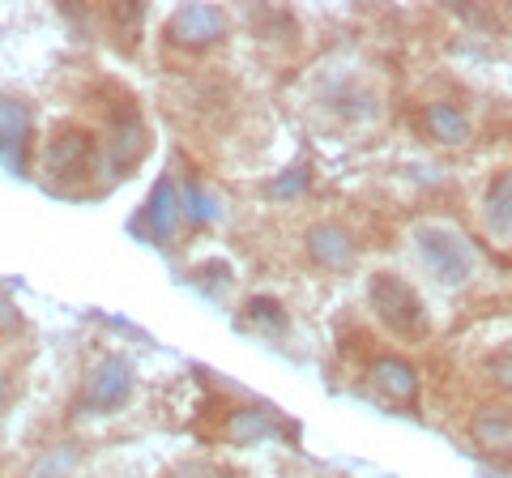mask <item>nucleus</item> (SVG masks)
I'll return each instance as SVG.
<instances>
[{"mask_svg": "<svg viewBox=\"0 0 512 478\" xmlns=\"http://www.w3.org/2000/svg\"><path fill=\"white\" fill-rule=\"evenodd\" d=\"M367 308L376 312V321L389 329L393 338L419 342L431 333L427 304L402 274H393V269H376V274L367 278Z\"/></svg>", "mask_w": 512, "mask_h": 478, "instance_id": "1", "label": "nucleus"}, {"mask_svg": "<svg viewBox=\"0 0 512 478\" xmlns=\"http://www.w3.org/2000/svg\"><path fill=\"white\" fill-rule=\"evenodd\" d=\"M414 248H419L427 274L440 286H466L478 274V248L448 222H419L414 227Z\"/></svg>", "mask_w": 512, "mask_h": 478, "instance_id": "2", "label": "nucleus"}, {"mask_svg": "<svg viewBox=\"0 0 512 478\" xmlns=\"http://www.w3.org/2000/svg\"><path fill=\"white\" fill-rule=\"evenodd\" d=\"M43 167H47V180H56V184H82L94 175V167H99V141L86 129H77V124H64V129H56V137L47 141Z\"/></svg>", "mask_w": 512, "mask_h": 478, "instance_id": "3", "label": "nucleus"}, {"mask_svg": "<svg viewBox=\"0 0 512 478\" xmlns=\"http://www.w3.org/2000/svg\"><path fill=\"white\" fill-rule=\"evenodd\" d=\"M227 35V13L218 5H180L163 26V39L180 52H205Z\"/></svg>", "mask_w": 512, "mask_h": 478, "instance_id": "4", "label": "nucleus"}, {"mask_svg": "<svg viewBox=\"0 0 512 478\" xmlns=\"http://www.w3.org/2000/svg\"><path fill=\"white\" fill-rule=\"evenodd\" d=\"M137 389V372L124 355H103L99 363L90 368L86 376V389H82V406L94 414H107V410H120L128 397Z\"/></svg>", "mask_w": 512, "mask_h": 478, "instance_id": "5", "label": "nucleus"}, {"mask_svg": "<svg viewBox=\"0 0 512 478\" xmlns=\"http://www.w3.org/2000/svg\"><path fill=\"white\" fill-rule=\"evenodd\" d=\"M303 248H308V257H312V265H320V269H350L355 265V257H359V239H355V231L346 227V222H338V218H320V222H312L308 231H303Z\"/></svg>", "mask_w": 512, "mask_h": 478, "instance_id": "6", "label": "nucleus"}, {"mask_svg": "<svg viewBox=\"0 0 512 478\" xmlns=\"http://www.w3.org/2000/svg\"><path fill=\"white\" fill-rule=\"evenodd\" d=\"M367 389H372L384 406H414L419 402V372L402 355H376L367 363Z\"/></svg>", "mask_w": 512, "mask_h": 478, "instance_id": "7", "label": "nucleus"}, {"mask_svg": "<svg viewBox=\"0 0 512 478\" xmlns=\"http://www.w3.org/2000/svg\"><path fill=\"white\" fill-rule=\"evenodd\" d=\"M175 227H180V197H175V180L163 175V180L154 184V193L146 197L137 231H146V239H154V244H167Z\"/></svg>", "mask_w": 512, "mask_h": 478, "instance_id": "8", "label": "nucleus"}, {"mask_svg": "<svg viewBox=\"0 0 512 478\" xmlns=\"http://www.w3.org/2000/svg\"><path fill=\"white\" fill-rule=\"evenodd\" d=\"M470 440L491 457H512V406H487L470 419Z\"/></svg>", "mask_w": 512, "mask_h": 478, "instance_id": "9", "label": "nucleus"}, {"mask_svg": "<svg viewBox=\"0 0 512 478\" xmlns=\"http://www.w3.org/2000/svg\"><path fill=\"white\" fill-rule=\"evenodd\" d=\"M483 227L495 239H512V167L491 175L483 193Z\"/></svg>", "mask_w": 512, "mask_h": 478, "instance_id": "10", "label": "nucleus"}, {"mask_svg": "<svg viewBox=\"0 0 512 478\" xmlns=\"http://www.w3.org/2000/svg\"><path fill=\"white\" fill-rule=\"evenodd\" d=\"M116 141H111V171L124 175V171H133L141 163V154H146V124H141L137 111H124V116L116 120V133H111Z\"/></svg>", "mask_w": 512, "mask_h": 478, "instance_id": "11", "label": "nucleus"}, {"mask_svg": "<svg viewBox=\"0 0 512 478\" xmlns=\"http://www.w3.org/2000/svg\"><path fill=\"white\" fill-rule=\"evenodd\" d=\"M274 436H278V419L269 410H256V406L235 410V414H227V423H222V440L239 444V449H252V444L274 440Z\"/></svg>", "mask_w": 512, "mask_h": 478, "instance_id": "12", "label": "nucleus"}, {"mask_svg": "<svg viewBox=\"0 0 512 478\" xmlns=\"http://www.w3.org/2000/svg\"><path fill=\"white\" fill-rule=\"evenodd\" d=\"M423 129L431 133V141H440V146H470V116L453 103H427L423 107Z\"/></svg>", "mask_w": 512, "mask_h": 478, "instance_id": "13", "label": "nucleus"}, {"mask_svg": "<svg viewBox=\"0 0 512 478\" xmlns=\"http://www.w3.org/2000/svg\"><path fill=\"white\" fill-rule=\"evenodd\" d=\"M26 141H30V107L22 99H5L0 94V154L22 167Z\"/></svg>", "mask_w": 512, "mask_h": 478, "instance_id": "14", "label": "nucleus"}, {"mask_svg": "<svg viewBox=\"0 0 512 478\" xmlns=\"http://www.w3.org/2000/svg\"><path fill=\"white\" fill-rule=\"evenodd\" d=\"M82 466V444H52L26 466L22 478H69Z\"/></svg>", "mask_w": 512, "mask_h": 478, "instance_id": "15", "label": "nucleus"}, {"mask_svg": "<svg viewBox=\"0 0 512 478\" xmlns=\"http://www.w3.org/2000/svg\"><path fill=\"white\" fill-rule=\"evenodd\" d=\"M244 312H248V321H252L256 329H269V333H282V329H286V312H282L278 299H269V295L248 299Z\"/></svg>", "mask_w": 512, "mask_h": 478, "instance_id": "16", "label": "nucleus"}, {"mask_svg": "<svg viewBox=\"0 0 512 478\" xmlns=\"http://www.w3.org/2000/svg\"><path fill=\"white\" fill-rule=\"evenodd\" d=\"M483 368H487V376H491L500 389H512V342L495 346L491 355L483 359Z\"/></svg>", "mask_w": 512, "mask_h": 478, "instance_id": "17", "label": "nucleus"}, {"mask_svg": "<svg viewBox=\"0 0 512 478\" xmlns=\"http://www.w3.org/2000/svg\"><path fill=\"white\" fill-rule=\"evenodd\" d=\"M291 180H278V184H269V197H286V193H303L308 188V167H295V171H286Z\"/></svg>", "mask_w": 512, "mask_h": 478, "instance_id": "18", "label": "nucleus"}, {"mask_svg": "<svg viewBox=\"0 0 512 478\" xmlns=\"http://www.w3.org/2000/svg\"><path fill=\"white\" fill-rule=\"evenodd\" d=\"M188 205H192V218H197V222H210V218H214V201L205 197L197 184L188 188Z\"/></svg>", "mask_w": 512, "mask_h": 478, "instance_id": "19", "label": "nucleus"}, {"mask_svg": "<svg viewBox=\"0 0 512 478\" xmlns=\"http://www.w3.org/2000/svg\"><path fill=\"white\" fill-rule=\"evenodd\" d=\"M9 406H13V376L0 372V419L9 414Z\"/></svg>", "mask_w": 512, "mask_h": 478, "instance_id": "20", "label": "nucleus"}]
</instances>
